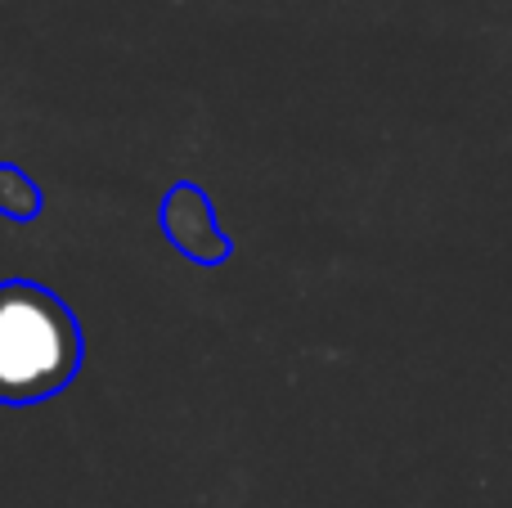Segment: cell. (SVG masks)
Wrapping results in <instances>:
<instances>
[{"mask_svg":"<svg viewBox=\"0 0 512 508\" xmlns=\"http://www.w3.org/2000/svg\"><path fill=\"white\" fill-rule=\"evenodd\" d=\"M86 360L81 320L36 279H0V405H41L72 387Z\"/></svg>","mask_w":512,"mask_h":508,"instance_id":"cell-1","label":"cell"},{"mask_svg":"<svg viewBox=\"0 0 512 508\" xmlns=\"http://www.w3.org/2000/svg\"><path fill=\"white\" fill-rule=\"evenodd\" d=\"M158 225L171 239V248L185 252L194 266H225L234 252L230 234L216 221V203L198 185H189V180H180V185H171L167 194H162Z\"/></svg>","mask_w":512,"mask_h":508,"instance_id":"cell-2","label":"cell"},{"mask_svg":"<svg viewBox=\"0 0 512 508\" xmlns=\"http://www.w3.org/2000/svg\"><path fill=\"white\" fill-rule=\"evenodd\" d=\"M41 207H45L41 185L18 162H0V216L18 225H32L41 216Z\"/></svg>","mask_w":512,"mask_h":508,"instance_id":"cell-3","label":"cell"}]
</instances>
